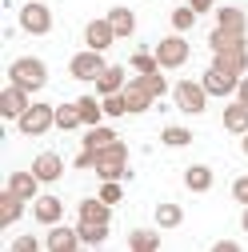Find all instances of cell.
I'll return each instance as SVG.
<instances>
[{
    "label": "cell",
    "mask_w": 248,
    "mask_h": 252,
    "mask_svg": "<svg viewBox=\"0 0 248 252\" xmlns=\"http://www.w3.org/2000/svg\"><path fill=\"white\" fill-rule=\"evenodd\" d=\"M160 140H164L168 148H188V144H192V132H188V128H180V124H172V128L160 132Z\"/></svg>",
    "instance_id": "cell-32"
},
{
    "label": "cell",
    "mask_w": 248,
    "mask_h": 252,
    "mask_svg": "<svg viewBox=\"0 0 248 252\" xmlns=\"http://www.w3.org/2000/svg\"><path fill=\"white\" fill-rule=\"evenodd\" d=\"M104 100V116H124L128 104H124V92H112V96H100Z\"/></svg>",
    "instance_id": "cell-36"
},
{
    "label": "cell",
    "mask_w": 248,
    "mask_h": 252,
    "mask_svg": "<svg viewBox=\"0 0 248 252\" xmlns=\"http://www.w3.org/2000/svg\"><path fill=\"white\" fill-rule=\"evenodd\" d=\"M224 128L228 132H240V136L248 132V104L244 100H228L224 104Z\"/></svg>",
    "instance_id": "cell-21"
},
{
    "label": "cell",
    "mask_w": 248,
    "mask_h": 252,
    "mask_svg": "<svg viewBox=\"0 0 248 252\" xmlns=\"http://www.w3.org/2000/svg\"><path fill=\"white\" fill-rule=\"evenodd\" d=\"M112 40H120V36H116V28L108 24V16H104V20H88V24H84V44H88V48L108 52V48H112Z\"/></svg>",
    "instance_id": "cell-10"
},
{
    "label": "cell",
    "mask_w": 248,
    "mask_h": 252,
    "mask_svg": "<svg viewBox=\"0 0 248 252\" xmlns=\"http://www.w3.org/2000/svg\"><path fill=\"white\" fill-rule=\"evenodd\" d=\"M236 100L248 104V76H240V88H236Z\"/></svg>",
    "instance_id": "cell-42"
},
{
    "label": "cell",
    "mask_w": 248,
    "mask_h": 252,
    "mask_svg": "<svg viewBox=\"0 0 248 252\" xmlns=\"http://www.w3.org/2000/svg\"><path fill=\"white\" fill-rule=\"evenodd\" d=\"M240 148H244V156H248V132H244V136H240Z\"/></svg>",
    "instance_id": "cell-44"
},
{
    "label": "cell",
    "mask_w": 248,
    "mask_h": 252,
    "mask_svg": "<svg viewBox=\"0 0 248 252\" xmlns=\"http://www.w3.org/2000/svg\"><path fill=\"white\" fill-rule=\"evenodd\" d=\"M96 176L100 180H124L128 176V144L124 140H112L108 148L96 152Z\"/></svg>",
    "instance_id": "cell-2"
},
{
    "label": "cell",
    "mask_w": 248,
    "mask_h": 252,
    "mask_svg": "<svg viewBox=\"0 0 248 252\" xmlns=\"http://www.w3.org/2000/svg\"><path fill=\"white\" fill-rule=\"evenodd\" d=\"M152 52H156L160 68H184V64H188V56H192V48H188V40H184V32H176V36H160V44L152 48Z\"/></svg>",
    "instance_id": "cell-6"
},
{
    "label": "cell",
    "mask_w": 248,
    "mask_h": 252,
    "mask_svg": "<svg viewBox=\"0 0 248 252\" xmlns=\"http://www.w3.org/2000/svg\"><path fill=\"white\" fill-rule=\"evenodd\" d=\"M76 108H80V120H84V128L100 124V116H104V100H96V96H76Z\"/></svg>",
    "instance_id": "cell-27"
},
{
    "label": "cell",
    "mask_w": 248,
    "mask_h": 252,
    "mask_svg": "<svg viewBox=\"0 0 248 252\" xmlns=\"http://www.w3.org/2000/svg\"><path fill=\"white\" fill-rule=\"evenodd\" d=\"M172 100H176V108H180V112L200 116V112L208 108V88H204L200 80H180V84L172 88Z\"/></svg>",
    "instance_id": "cell-4"
},
{
    "label": "cell",
    "mask_w": 248,
    "mask_h": 252,
    "mask_svg": "<svg viewBox=\"0 0 248 252\" xmlns=\"http://www.w3.org/2000/svg\"><path fill=\"white\" fill-rule=\"evenodd\" d=\"M32 172H36L44 184H56L60 176H64V156H60V152H40L36 160H32Z\"/></svg>",
    "instance_id": "cell-13"
},
{
    "label": "cell",
    "mask_w": 248,
    "mask_h": 252,
    "mask_svg": "<svg viewBox=\"0 0 248 252\" xmlns=\"http://www.w3.org/2000/svg\"><path fill=\"white\" fill-rule=\"evenodd\" d=\"M120 92H124V104H128V112H148V108H152V100H156V96H152V92L144 88V80H140V76H136V80H128Z\"/></svg>",
    "instance_id": "cell-15"
},
{
    "label": "cell",
    "mask_w": 248,
    "mask_h": 252,
    "mask_svg": "<svg viewBox=\"0 0 248 252\" xmlns=\"http://www.w3.org/2000/svg\"><path fill=\"white\" fill-rule=\"evenodd\" d=\"M212 168L208 164H188V168H184V188H188V192H208V188H212Z\"/></svg>",
    "instance_id": "cell-19"
},
{
    "label": "cell",
    "mask_w": 248,
    "mask_h": 252,
    "mask_svg": "<svg viewBox=\"0 0 248 252\" xmlns=\"http://www.w3.org/2000/svg\"><path fill=\"white\" fill-rule=\"evenodd\" d=\"M24 216V200L16 196V192H8V188H4V192H0V224H16V220Z\"/></svg>",
    "instance_id": "cell-25"
},
{
    "label": "cell",
    "mask_w": 248,
    "mask_h": 252,
    "mask_svg": "<svg viewBox=\"0 0 248 252\" xmlns=\"http://www.w3.org/2000/svg\"><path fill=\"white\" fill-rule=\"evenodd\" d=\"M192 24H196L192 4H180V8H172V32H192Z\"/></svg>",
    "instance_id": "cell-31"
},
{
    "label": "cell",
    "mask_w": 248,
    "mask_h": 252,
    "mask_svg": "<svg viewBox=\"0 0 248 252\" xmlns=\"http://www.w3.org/2000/svg\"><path fill=\"white\" fill-rule=\"evenodd\" d=\"M76 220H96V224H112V204H104L100 196H84L76 204Z\"/></svg>",
    "instance_id": "cell-17"
},
{
    "label": "cell",
    "mask_w": 248,
    "mask_h": 252,
    "mask_svg": "<svg viewBox=\"0 0 248 252\" xmlns=\"http://www.w3.org/2000/svg\"><path fill=\"white\" fill-rule=\"evenodd\" d=\"M96 196H100L104 204H112V208H116V204L124 200V188H120V180H104V184H100V192H96Z\"/></svg>",
    "instance_id": "cell-35"
},
{
    "label": "cell",
    "mask_w": 248,
    "mask_h": 252,
    "mask_svg": "<svg viewBox=\"0 0 248 252\" xmlns=\"http://www.w3.org/2000/svg\"><path fill=\"white\" fill-rule=\"evenodd\" d=\"M76 232H80V240L92 244V248L108 240V224H96V220H76Z\"/></svg>",
    "instance_id": "cell-28"
},
{
    "label": "cell",
    "mask_w": 248,
    "mask_h": 252,
    "mask_svg": "<svg viewBox=\"0 0 248 252\" xmlns=\"http://www.w3.org/2000/svg\"><path fill=\"white\" fill-rule=\"evenodd\" d=\"M124 84H128V68H120V64H108L96 76V92H100V96H112V92H120Z\"/></svg>",
    "instance_id": "cell-18"
},
{
    "label": "cell",
    "mask_w": 248,
    "mask_h": 252,
    "mask_svg": "<svg viewBox=\"0 0 248 252\" xmlns=\"http://www.w3.org/2000/svg\"><path fill=\"white\" fill-rule=\"evenodd\" d=\"M180 224H184L180 204H156V228H180Z\"/></svg>",
    "instance_id": "cell-30"
},
{
    "label": "cell",
    "mask_w": 248,
    "mask_h": 252,
    "mask_svg": "<svg viewBox=\"0 0 248 252\" xmlns=\"http://www.w3.org/2000/svg\"><path fill=\"white\" fill-rule=\"evenodd\" d=\"M240 228L248 232V204H244V216H240Z\"/></svg>",
    "instance_id": "cell-43"
},
{
    "label": "cell",
    "mask_w": 248,
    "mask_h": 252,
    "mask_svg": "<svg viewBox=\"0 0 248 252\" xmlns=\"http://www.w3.org/2000/svg\"><path fill=\"white\" fill-rule=\"evenodd\" d=\"M16 20H20V28L28 36H48L52 32V12H48V4H40V0H24Z\"/></svg>",
    "instance_id": "cell-5"
},
{
    "label": "cell",
    "mask_w": 248,
    "mask_h": 252,
    "mask_svg": "<svg viewBox=\"0 0 248 252\" xmlns=\"http://www.w3.org/2000/svg\"><path fill=\"white\" fill-rule=\"evenodd\" d=\"M128 248L132 252H156L160 248V228H132L128 232Z\"/></svg>",
    "instance_id": "cell-24"
},
{
    "label": "cell",
    "mask_w": 248,
    "mask_h": 252,
    "mask_svg": "<svg viewBox=\"0 0 248 252\" xmlns=\"http://www.w3.org/2000/svg\"><path fill=\"white\" fill-rule=\"evenodd\" d=\"M108 24L116 28V36H132V32H136V16H132L128 4H116V8L108 12Z\"/></svg>",
    "instance_id": "cell-26"
},
{
    "label": "cell",
    "mask_w": 248,
    "mask_h": 252,
    "mask_svg": "<svg viewBox=\"0 0 248 252\" xmlns=\"http://www.w3.org/2000/svg\"><path fill=\"white\" fill-rule=\"evenodd\" d=\"M108 64H104V52H96V48H84V52H76L72 60H68V72L76 76V80H84V84H96V76L104 72Z\"/></svg>",
    "instance_id": "cell-7"
},
{
    "label": "cell",
    "mask_w": 248,
    "mask_h": 252,
    "mask_svg": "<svg viewBox=\"0 0 248 252\" xmlns=\"http://www.w3.org/2000/svg\"><path fill=\"white\" fill-rule=\"evenodd\" d=\"M232 200L236 204H248V176H236L232 180Z\"/></svg>",
    "instance_id": "cell-37"
},
{
    "label": "cell",
    "mask_w": 248,
    "mask_h": 252,
    "mask_svg": "<svg viewBox=\"0 0 248 252\" xmlns=\"http://www.w3.org/2000/svg\"><path fill=\"white\" fill-rule=\"evenodd\" d=\"M112 140H120L112 128H104V124H92V128L84 132V148H92V152H100V148H108Z\"/></svg>",
    "instance_id": "cell-29"
},
{
    "label": "cell",
    "mask_w": 248,
    "mask_h": 252,
    "mask_svg": "<svg viewBox=\"0 0 248 252\" xmlns=\"http://www.w3.org/2000/svg\"><path fill=\"white\" fill-rule=\"evenodd\" d=\"M212 64L232 72V76H244L248 72V44L244 48H228V52H212Z\"/></svg>",
    "instance_id": "cell-16"
},
{
    "label": "cell",
    "mask_w": 248,
    "mask_h": 252,
    "mask_svg": "<svg viewBox=\"0 0 248 252\" xmlns=\"http://www.w3.org/2000/svg\"><path fill=\"white\" fill-rule=\"evenodd\" d=\"M236 248H240L236 240H216V244H212V252H236Z\"/></svg>",
    "instance_id": "cell-41"
},
{
    "label": "cell",
    "mask_w": 248,
    "mask_h": 252,
    "mask_svg": "<svg viewBox=\"0 0 248 252\" xmlns=\"http://www.w3.org/2000/svg\"><path fill=\"white\" fill-rule=\"evenodd\" d=\"M8 80L20 84V88H28V92H40L48 84V64L40 56H16L8 64Z\"/></svg>",
    "instance_id": "cell-1"
},
{
    "label": "cell",
    "mask_w": 248,
    "mask_h": 252,
    "mask_svg": "<svg viewBox=\"0 0 248 252\" xmlns=\"http://www.w3.org/2000/svg\"><path fill=\"white\" fill-rule=\"evenodd\" d=\"M56 128H60V132H76V128H84V120H80V108H76V100H64V104H56Z\"/></svg>",
    "instance_id": "cell-23"
},
{
    "label": "cell",
    "mask_w": 248,
    "mask_h": 252,
    "mask_svg": "<svg viewBox=\"0 0 248 252\" xmlns=\"http://www.w3.org/2000/svg\"><path fill=\"white\" fill-rule=\"evenodd\" d=\"M80 244H84L80 232H76V228H64V224H52V228H48V240H44L48 252H72V248H80Z\"/></svg>",
    "instance_id": "cell-14"
},
{
    "label": "cell",
    "mask_w": 248,
    "mask_h": 252,
    "mask_svg": "<svg viewBox=\"0 0 248 252\" xmlns=\"http://www.w3.org/2000/svg\"><path fill=\"white\" fill-rule=\"evenodd\" d=\"M216 24L228 28V32H248V16L236 4H220V8H216Z\"/></svg>",
    "instance_id": "cell-20"
},
{
    "label": "cell",
    "mask_w": 248,
    "mask_h": 252,
    "mask_svg": "<svg viewBox=\"0 0 248 252\" xmlns=\"http://www.w3.org/2000/svg\"><path fill=\"white\" fill-rule=\"evenodd\" d=\"M244 44H248L244 32H228V28H220V24H216L212 36H208V48L212 52H228V48H244Z\"/></svg>",
    "instance_id": "cell-22"
},
{
    "label": "cell",
    "mask_w": 248,
    "mask_h": 252,
    "mask_svg": "<svg viewBox=\"0 0 248 252\" xmlns=\"http://www.w3.org/2000/svg\"><path fill=\"white\" fill-rule=\"evenodd\" d=\"M36 248H40L36 236H16V240H12V252H36Z\"/></svg>",
    "instance_id": "cell-39"
},
{
    "label": "cell",
    "mask_w": 248,
    "mask_h": 252,
    "mask_svg": "<svg viewBox=\"0 0 248 252\" xmlns=\"http://www.w3.org/2000/svg\"><path fill=\"white\" fill-rule=\"evenodd\" d=\"M40 176L32 168H20V172H8V192H16L20 200H36L40 196Z\"/></svg>",
    "instance_id": "cell-11"
},
{
    "label": "cell",
    "mask_w": 248,
    "mask_h": 252,
    "mask_svg": "<svg viewBox=\"0 0 248 252\" xmlns=\"http://www.w3.org/2000/svg\"><path fill=\"white\" fill-rule=\"evenodd\" d=\"M140 80H144V88H148V92H152L156 100H160L164 92H168V80H164V72H160V68H156V72H144Z\"/></svg>",
    "instance_id": "cell-34"
},
{
    "label": "cell",
    "mask_w": 248,
    "mask_h": 252,
    "mask_svg": "<svg viewBox=\"0 0 248 252\" xmlns=\"http://www.w3.org/2000/svg\"><path fill=\"white\" fill-rule=\"evenodd\" d=\"M32 216H36V224L52 228V224L64 220V200H60V196H36L32 200Z\"/></svg>",
    "instance_id": "cell-12"
},
{
    "label": "cell",
    "mask_w": 248,
    "mask_h": 252,
    "mask_svg": "<svg viewBox=\"0 0 248 252\" xmlns=\"http://www.w3.org/2000/svg\"><path fill=\"white\" fill-rule=\"evenodd\" d=\"M16 128H20L24 136H44V132H52V128H56V108L44 104V100H32V104L24 108V116L16 120Z\"/></svg>",
    "instance_id": "cell-3"
},
{
    "label": "cell",
    "mask_w": 248,
    "mask_h": 252,
    "mask_svg": "<svg viewBox=\"0 0 248 252\" xmlns=\"http://www.w3.org/2000/svg\"><path fill=\"white\" fill-rule=\"evenodd\" d=\"M28 96H32L28 88H20V84H12V80H8V84H4V92H0V116H4V120H20V116H24V108L32 104Z\"/></svg>",
    "instance_id": "cell-8"
},
{
    "label": "cell",
    "mask_w": 248,
    "mask_h": 252,
    "mask_svg": "<svg viewBox=\"0 0 248 252\" xmlns=\"http://www.w3.org/2000/svg\"><path fill=\"white\" fill-rule=\"evenodd\" d=\"M200 84L208 88V96H232V92L240 88V76H232V72H224V68H204V76H200Z\"/></svg>",
    "instance_id": "cell-9"
},
{
    "label": "cell",
    "mask_w": 248,
    "mask_h": 252,
    "mask_svg": "<svg viewBox=\"0 0 248 252\" xmlns=\"http://www.w3.org/2000/svg\"><path fill=\"white\" fill-rule=\"evenodd\" d=\"M128 68H136V76H144V72H156V68H160V60H156V52H132Z\"/></svg>",
    "instance_id": "cell-33"
},
{
    "label": "cell",
    "mask_w": 248,
    "mask_h": 252,
    "mask_svg": "<svg viewBox=\"0 0 248 252\" xmlns=\"http://www.w3.org/2000/svg\"><path fill=\"white\" fill-rule=\"evenodd\" d=\"M72 168H96V152H92V148H80L76 160H72Z\"/></svg>",
    "instance_id": "cell-38"
},
{
    "label": "cell",
    "mask_w": 248,
    "mask_h": 252,
    "mask_svg": "<svg viewBox=\"0 0 248 252\" xmlns=\"http://www.w3.org/2000/svg\"><path fill=\"white\" fill-rule=\"evenodd\" d=\"M188 4H192V12H196V16H204V12H212V8H216L212 0H188Z\"/></svg>",
    "instance_id": "cell-40"
}]
</instances>
